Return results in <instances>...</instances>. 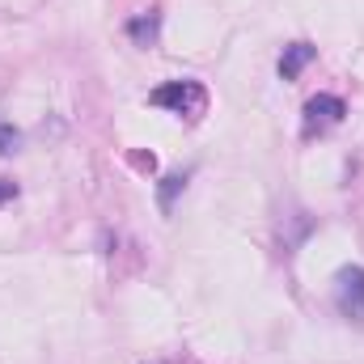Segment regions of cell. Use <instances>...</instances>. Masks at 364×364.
Instances as JSON below:
<instances>
[{
  "label": "cell",
  "mask_w": 364,
  "mask_h": 364,
  "mask_svg": "<svg viewBox=\"0 0 364 364\" xmlns=\"http://www.w3.org/2000/svg\"><path fill=\"white\" fill-rule=\"evenodd\" d=\"M335 309L352 326H364V267H339L335 275Z\"/></svg>",
  "instance_id": "obj_1"
},
{
  "label": "cell",
  "mask_w": 364,
  "mask_h": 364,
  "mask_svg": "<svg viewBox=\"0 0 364 364\" xmlns=\"http://www.w3.org/2000/svg\"><path fill=\"white\" fill-rule=\"evenodd\" d=\"M153 106H166V110H174V114H186V119H195V114H203V106H208V93L199 81H170V85H161V90H153L149 97Z\"/></svg>",
  "instance_id": "obj_2"
},
{
  "label": "cell",
  "mask_w": 364,
  "mask_h": 364,
  "mask_svg": "<svg viewBox=\"0 0 364 364\" xmlns=\"http://www.w3.org/2000/svg\"><path fill=\"white\" fill-rule=\"evenodd\" d=\"M343 114H348L343 97H335V93H318V97H309V102H305V136L335 127Z\"/></svg>",
  "instance_id": "obj_3"
},
{
  "label": "cell",
  "mask_w": 364,
  "mask_h": 364,
  "mask_svg": "<svg viewBox=\"0 0 364 364\" xmlns=\"http://www.w3.org/2000/svg\"><path fill=\"white\" fill-rule=\"evenodd\" d=\"M157 34H161V13H153V9L127 21V38H132L136 47H153V43H157Z\"/></svg>",
  "instance_id": "obj_4"
},
{
  "label": "cell",
  "mask_w": 364,
  "mask_h": 364,
  "mask_svg": "<svg viewBox=\"0 0 364 364\" xmlns=\"http://www.w3.org/2000/svg\"><path fill=\"white\" fill-rule=\"evenodd\" d=\"M314 55H318L314 43H292V47H284V55H279V77H284V81H296L301 68H305Z\"/></svg>",
  "instance_id": "obj_5"
},
{
  "label": "cell",
  "mask_w": 364,
  "mask_h": 364,
  "mask_svg": "<svg viewBox=\"0 0 364 364\" xmlns=\"http://www.w3.org/2000/svg\"><path fill=\"white\" fill-rule=\"evenodd\" d=\"M182 186H186V178H182V174H170V178H161V208H166V212L174 208V195H178Z\"/></svg>",
  "instance_id": "obj_6"
},
{
  "label": "cell",
  "mask_w": 364,
  "mask_h": 364,
  "mask_svg": "<svg viewBox=\"0 0 364 364\" xmlns=\"http://www.w3.org/2000/svg\"><path fill=\"white\" fill-rule=\"evenodd\" d=\"M17 144H21V136H17V127H9V123H0V153L9 157V153H17Z\"/></svg>",
  "instance_id": "obj_7"
},
{
  "label": "cell",
  "mask_w": 364,
  "mask_h": 364,
  "mask_svg": "<svg viewBox=\"0 0 364 364\" xmlns=\"http://www.w3.org/2000/svg\"><path fill=\"white\" fill-rule=\"evenodd\" d=\"M13 195H17V182L0 178V203H4V199H13Z\"/></svg>",
  "instance_id": "obj_8"
}]
</instances>
